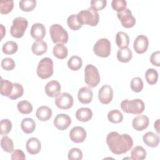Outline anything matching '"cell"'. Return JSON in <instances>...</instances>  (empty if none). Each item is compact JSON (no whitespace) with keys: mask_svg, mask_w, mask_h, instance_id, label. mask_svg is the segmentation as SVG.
Instances as JSON below:
<instances>
[{"mask_svg":"<svg viewBox=\"0 0 160 160\" xmlns=\"http://www.w3.org/2000/svg\"><path fill=\"white\" fill-rule=\"evenodd\" d=\"M14 7V2L12 0L4 1L1 0L0 2V12L6 14L11 12Z\"/></svg>","mask_w":160,"mask_h":160,"instance_id":"39","label":"cell"},{"mask_svg":"<svg viewBox=\"0 0 160 160\" xmlns=\"http://www.w3.org/2000/svg\"><path fill=\"white\" fill-rule=\"evenodd\" d=\"M112 98L113 90L109 85L105 84L99 89L98 92V98L102 104H109L112 101Z\"/></svg>","mask_w":160,"mask_h":160,"instance_id":"11","label":"cell"},{"mask_svg":"<svg viewBox=\"0 0 160 160\" xmlns=\"http://www.w3.org/2000/svg\"><path fill=\"white\" fill-rule=\"evenodd\" d=\"M77 15L78 19L82 25L85 24L91 26H95L99 22V16L98 12L91 8L79 11Z\"/></svg>","mask_w":160,"mask_h":160,"instance_id":"3","label":"cell"},{"mask_svg":"<svg viewBox=\"0 0 160 160\" xmlns=\"http://www.w3.org/2000/svg\"><path fill=\"white\" fill-rule=\"evenodd\" d=\"M145 78L149 84L153 85L158 81V72L153 68L148 69L145 73Z\"/></svg>","mask_w":160,"mask_h":160,"instance_id":"33","label":"cell"},{"mask_svg":"<svg viewBox=\"0 0 160 160\" xmlns=\"http://www.w3.org/2000/svg\"><path fill=\"white\" fill-rule=\"evenodd\" d=\"M159 60H160V52L159 51H156L153 52L150 57V61L152 64L154 66H159Z\"/></svg>","mask_w":160,"mask_h":160,"instance_id":"47","label":"cell"},{"mask_svg":"<svg viewBox=\"0 0 160 160\" xmlns=\"http://www.w3.org/2000/svg\"><path fill=\"white\" fill-rule=\"evenodd\" d=\"M74 103L72 96L68 92L59 93L55 98L56 106L61 109L71 108Z\"/></svg>","mask_w":160,"mask_h":160,"instance_id":"9","label":"cell"},{"mask_svg":"<svg viewBox=\"0 0 160 160\" xmlns=\"http://www.w3.org/2000/svg\"><path fill=\"white\" fill-rule=\"evenodd\" d=\"M52 53L58 59H63L68 56V51L67 48L63 44H57L53 48Z\"/></svg>","mask_w":160,"mask_h":160,"instance_id":"27","label":"cell"},{"mask_svg":"<svg viewBox=\"0 0 160 160\" xmlns=\"http://www.w3.org/2000/svg\"><path fill=\"white\" fill-rule=\"evenodd\" d=\"M144 84L141 78L139 77H136L132 79L131 81V88L136 92H139L142 91Z\"/></svg>","mask_w":160,"mask_h":160,"instance_id":"40","label":"cell"},{"mask_svg":"<svg viewBox=\"0 0 160 160\" xmlns=\"http://www.w3.org/2000/svg\"><path fill=\"white\" fill-rule=\"evenodd\" d=\"M32 52L36 56H41L45 53L48 49L47 43L42 40L36 41L32 45Z\"/></svg>","mask_w":160,"mask_h":160,"instance_id":"23","label":"cell"},{"mask_svg":"<svg viewBox=\"0 0 160 160\" xmlns=\"http://www.w3.org/2000/svg\"><path fill=\"white\" fill-rule=\"evenodd\" d=\"M131 159L134 160H142L146 157V151L143 147L137 146L134 147L131 151Z\"/></svg>","mask_w":160,"mask_h":160,"instance_id":"29","label":"cell"},{"mask_svg":"<svg viewBox=\"0 0 160 160\" xmlns=\"http://www.w3.org/2000/svg\"><path fill=\"white\" fill-rule=\"evenodd\" d=\"M71 123L70 117L66 114H58L54 119V124L61 131L66 129Z\"/></svg>","mask_w":160,"mask_h":160,"instance_id":"14","label":"cell"},{"mask_svg":"<svg viewBox=\"0 0 160 160\" xmlns=\"http://www.w3.org/2000/svg\"><path fill=\"white\" fill-rule=\"evenodd\" d=\"M67 23L69 28L73 31L79 29L82 26L79 21L77 14H71L68 16L67 19Z\"/></svg>","mask_w":160,"mask_h":160,"instance_id":"34","label":"cell"},{"mask_svg":"<svg viewBox=\"0 0 160 160\" xmlns=\"http://www.w3.org/2000/svg\"><path fill=\"white\" fill-rule=\"evenodd\" d=\"M51 39L54 43L65 44L68 41V33L60 24H54L49 29Z\"/></svg>","mask_w":160,"mask_h":160,"instance_id":"4","label":"cell"},{"mask_svg":"<svg viewBox=\"0 0 160 160\" xmlns=\"http://www.w3.org/2000/svg\"><path fill=\"white\" fill-rule=\"evenodd\" d=\"M106 3V0H92L91 1V8L98 12L105 8Z\"/></svg>","mask_w":160,"mask_h":160,"instance_id":"45","label":"cell"},{"mask_svg":"<svg viewBox=\"0 0 160 160\" xmlns=\"http://www.w3.org/2000/svg\"><path fill=\"white\" fill-rule=\"evenodd\" d=\"M1 146L2 149L7 152H11L14 151V144L12 140L7 136H4L1 138Z\"/></svg>","mask_w":160,"mask_h":160,"instance_id":"36","label":"cell"},{"mask_svg":"<svg viewBox=\"0 0 160 160\" xmlns=\"http://www.w3.org/2000/svg\"><path fill=\"white\" fill-rule=\"evenodd\" d=\"M21 128L24 132L26 134H31L35 130L36 123L32 118H26L22 120Z\"/></svg>","mask_w":160,"mask_h":160,"instance_id":"26","label":"cell"},{"mask_svg":"<svg viewBox=\"0 0 160 160\" xmlns=\"http://www.w3.org/2000/svg\"><path fill=\"white\" fill-rule=\"evenodd\" d=\"M117 16L122 26L126 28H132L136 23L135 18L132 16L131 11L128 8H126L122 11L118 12L117 13Z\"/></svg>","mask_w":160,"mask_h":160,"instance_id":"10","label":"cell"},{"mask_svg":"<svg viewBox=\"0 0 160 160\" xmlns=\"http://www.w3.org/2000/svg\"><path fill=\"white\" fill-rule=\"evenodd\" d=\"M120 106L124 112L132 114H140L145 109L144 102L139 99H135L131 101L128 99L123 100L121 102Z\"/></svg>","mask_w":160,"mask_h":160,"instance_id":"2","label":"cell"},{"mask_svg":"<svg viewBox=\"0 0 160 160\" xmlns=\"http://www.w3.org/2000/svg\"><path fill=\"white\" fill-rule=\"evenodd\" d=\"M30 32L31 36L36 41L42 40L46 35V28L41 23H34L31 27Z\"/></svg>","mask_w":160,"mask_h":160,"instance_id":"18","label":"cell"},{"mask_svg":"<svg viewBox=\"0 0 160 160\" xmlns=\"http://www.w3.org/2000/svg\"><path fill=\"white\" fill-rule=\"evenodd\" d=\"M17 108L18 111L23 114H28L32 111V104L26 100L19 101L17 104Z\"/></svg>","mask_w":160,"mask_h":160,"instance_id":"35","label":"cell"},{"mask_svg":"<svg viewBox=\"0 0 160 160\" xmlns=\"http://www.w3.org/2000/svg\"><path fill=\"white\" fill-rule=\"evenodd\" d=\"M69 138L75 143L82 142L86 138V131L82 127L75 126L71 129Z\"/></svg>","mask_w":160,"mask_h":160,"instance_id":"12","label":"cell"},{"mask_svg":"<svg viewBox=\"0 0 160 160\" xmlns=\"http://www.w3.org/2000/svg\"><path fill=\"white\" fill-rule=\"evenodd\" d=\"M100 75L98 69L92 64H88L84 69L85 82L91 88L98 86L100 82Z\"/></svg>","mask_w":160,"mask_h":160,"instance_id":"7","label":"cell"},{"mask_svg":"<svg viewBox=\"0 0 160 160\" xmlns=\"http://www.w3.org/2000/svg\"><path fill=\"white\" fill-rule=\"evenodd\" d=\"M92 116V112L88 108H81L77 110L76 112V119L81 122L89 121Z\"/></svg>","mask_w":160,"mask_h":160,"instance_id":"22","label":"cell"},{"mask_svg":"<svg viewBox=\"0 0 160 160\" xmlns=\"http://www.w3.org/2000/svg\"><path fill=\"white\" fill-rule=\"evenodd\" d=\"M93 96V93L92 89L90 87L84 86L82 87L78 91V98L79 101L82 104H88L91 102Z\"/></svg>","mask_w":160,"mask_h":160,"instance_id":"17","label":"cell"},{"mask_svg":"<svg viewBox=\"0 0 160 160\" xmlns=\"http://www.w3.org/2000/svg\"><path fill=\"white\" fill-rule=\"evenodd\" d=\"M159 119H157V121L154 122V128L156 129L157 132L159 133Z\"/></svg>","mask_w":160,"mask_h":160,"instance_id":"48","label":"cell"},{"mask_svg":"<svg viewBox=\"0 0 160 160\" xmlns=\"http://www.w3.org/2000/svg\"><path fill=\"white\" fill-rule=\"evenodd\" d=\"M149 123V120L148 116L145 115H138L132 119V125L135 130L141 131L148 128Z\"/></svg>","mask_w":160,"mask_h":160,"instance_id":"15","label":"cell"},{"mask_svg":"<svg viewBox=\"0 0 160 160\" xmlns=\"http://www.w3.org/2000/svg\"><path fill=\"white\" fill-rule=\"evenodd\" d=\"M68 157L69 160H81L82 159V152L79 148H73L69 151Z\"/></svg>","mask_w":160,"mask_h":160,"instance_id":"42","label":"cell"},{"mask_svg":"<svg viewBox=\"0 0 160 160\" xmlns=\"http://www.w3.org/2000/svg\"><path fill=\"white\" fill-rule=\"evenodd\" d=\"M108 120L114 124L119 123L123 120V115L121 112L118 109H113L110 111L108 114Z\"/></svg>","mask_w":160,"mask_h":160,"instance_id":"31","label":"cell"},{"mask_svg":"<svg viewBox=\"0 0 160 160\" xmlns=\"http://www.w3.org/2000/svg\"><path fill=\"white\" fill-rule=\"evenodd\" d=\"M1 65L2 69L6 71H11L14 68L16 64L12 58H5L1 61Z\"/></svg>","mask_w":160,"mask_h":160,"instance_id":"43","label":"cell"},{"mask_svg":"<svg viewBox=\"0 0 160 160\" xmlns=\"http://www.w3.org/2000/svg\"><path fill=\"white\" fill-rule=\"evenodd\" d=\"M28 26V22L23 17H17L12 21V24L10 29V32L12 37L20 38L24 36Z\"/></svg>","mask_w":160,"mask_h":160,"instance_id":"6","label":"cell"},{"mask_svg":"<svg viewBox=\"0 0 160 160\" xmlns=\"http://www.w3.org/2000/svg\"><path fill=\"white\" fill-rule=\"evenodd\" d=\"M18 44L13 41H9L5 42L2 47V51L3 53L6 54H14L18 50Z\"/></svg>","mask_w":160,"mask_h":160,"instance_id":"32","label":"cell"},{"mask_svg":"<svg viewBox=\"0 0 160 160\" xmlns=\"http://www.w3.org/2000/svg\"><path fill=\"white\" fill-rule=\"evenodd\" d=\"M127 2L125 0H112L111 2L112 8L114 10L120 12L126 8Z\"/></svg>","mask_w":160,"mask_h":160,"instance_id":"44","label":"cell"},{"mask_svg":"<svg viewBox=\"0 0 160 160\" xmlns=\"http://www.w3.org/2000/svg\"><path fill=\"white\" fill-rule=\"evenodd\" d=\"M36 116L41 121H48L52 116V110L48 106H41L38 108L36 112Z\"/></svg>","mask_w":160,"mask_h":160,"instance_id":"21","label":"cell"},{"mask_svg":"<svg viewBox=\"0 0 160 160\" xmlns=\"http://www.w3.org/2000/svg\"><path fill=\"white\" fill-rule=\"evenodd\" d=\"M94 54L101 58H106L111 53V42L106 38H101L95 43L93 47Z\"/></svg>","mask_w":160,"mask_h":160,"instance_id":"8","label":"cell"},{"mask_svg":"<svg viewBox=\"0 0 160 160\" xmlns=\"http://www.w3.org/2000/svg\"><path fill=\"white\" fill-rule=\"evenodd\" d=\"M12 123L8 119H3L0 122V129L1 135L8 134L11 130Z\"/></svg>","mask_w":160,"mask_h":160,"instance_id":"41","label":"cell"},{"mask_svg":"<svg viewBox=\"0 0 160 160\" xmlns=\"http://www.w3.org/2000/svg\"><path fill=\"white\" fill-rule=\"evenodd\" d=\"M27 151L31 154H36L39 152L41 149V144L40 141L36 138H29L26 144Z\"/></svg>","mask_w":160,"mask_h":160,"instance_id":"19","label":"cell"},{"mask_svg":"<svg viewBox=\"0 0 160 160\" xmlns=\"http://www.w3.org/2000/svg\"><path fill=\"white\" fill-rule=\"evenodd\" d=\"M13 88V83L11 81L3 79L1 78V89L0 92L1 94L3 96L9 97L11 93V91Z\"/></svg>","mask_w":160,"mask_h":160,"instance_id":"28","label":"cell"},{"mask_svg":"<svg viewBox=\"0 0 160 160\" xmlns=\"http://www.w3.org/2000/svg\"><path fill=\"white\" fill-rule=\"evenodd\" d=\"M132 57V51L128 48H121L117 52V59L120 62H128L131 59Z\"/></svg>","mask_w":160,"mask_h":160,"instance_id":"25","label":"cell"},{"mask_svg":"<svg viewBox=\"0 0 160 160\" xmlns=\"http://www.w3.org/2000/svg\"><path fill=\"white\" fill-rule=\"evenodd\" d=\"M149 46L148 38L144 35H139L134 41L133 47L135 51L138 54H142L146 51Z\"/></svg>","mask_w":160,"mask_h":160,"instance_id":"13","label":"cell"},{"mask_svg":"<svg viewBox=\"0 0 160 160\" xmlns=\"http://www.w3.org/2000/svg\"><path fill=\"white\" fill-rule=\"evenodd\" d=\"M11 158L12 160H24L26 159V156L22 150L16 149L13 151Z\"/></svg>","mask_w":160,"mask_h":160,"instance_id":"46","label":"cell"},{"mask_svg":"<svg viewBox=\"0 0 160 160\" xmlns=\"http://www.w3.org/2000/svg\"><path fill=\"white\" fill-rule=\"evenodd\" d=\"M61 85L59 82L56 80L49 81L45 86V92L46 94L51 98L56 97L61 91Z\"/></svg>","mask_w":160,"mask_h":160,"instance_id":"16","label":"cell"},{"mask_svg":"<svg viewBox=\"0 0 160 160\" xmlns=\"http://www.w3.org/2000/svg\"><path fill=\"white\" fill-rule=\"evenodd\" d=\"M116 43L121 49L128 48L129 44V38L127 33L123 31H119L116 35Z\"/></svg>","mask_w":160,"mask_h":160,"instance_id":"24","label":"cell"},{"mask_svg":"<svg viewBox=\"0 0 160 160\" xmlns=\"http://www.w3.org/2000/svg\"><path fill=\"white\" fill-rule=\"evenodd\" d=\"M82 65V61L80 57L73 56L69 58L68 61V66L72 71L79 70Z\"/></svg>","mask_w":160,"mask_h":160,"instance_id":"30","label":"cell"},{"mask_svg":"<svg viewBox=\"0 0 160 160\" xmlns=\"http://www.w3.org/2000/svg\"><path fill=\"white\" fill-rule=\"evenodd\" d=\"M53 61L50 58H44L39 62L36 72L41 79H47L53 74Z\"/></svg>","mask_w":160,"mask_h":160,"instance_id":"5","label":"cell"},{"mask_svg":"<svg viewBox=\"0 0 160 160\" xmlns=\"http://www.w3.org/2000/svg\"><path fill=\"white\" fill-rule=\"evenodd\" d=\"M20 9L23 11L29 12L33 10L36 6V0H22L19 2Z\"/></svg>","mask_w":160,"mask_h":160,"instance_id":"38","label":"cell"},{"mask_svg":"<svg viewBox=\"0 0 160 160\" xmlns=\"http://www.w3.org/2000/svg\"><path fill=\"white\" fill-rule=\"evenodd\" d=\"M143 141L146 145L151 148H156L159 143V136L152 131L147 132L142 137Z\"/></svg>","mask_w":160,"mask_h":160,"instance_id":"20","label":"cell"},{"mask_svg":"<svg viewBox=\"0 0 160 160\" xmlns=\"http://www.w3.org/2000/svg\"><path fill=\"white\" fill-rule=\"evenodd\" d=\"M106 142L110 151L115 154L127 152L133 145V140L129 134H120L116 131L111 132L108 134Z\"/></svg>","mask_w":160,"mask_h":160,"instance_id":"1","label":"cell"},{"mask_svg":"<svg viewBox=\"0 0 160 160\" xmlns=\"http://www.w3.org/2000/svg\"><path fill=\"white\" fill-rule=\"evenodd\" d=\"M24 92V89L21 84L14 82L13 83V88L11 94L8 97L11 99H16L21 97Z\"/></svg>","mask_w":160,"mask_h":160,"instance_id":"37","label":"cell"}]
</instances>
